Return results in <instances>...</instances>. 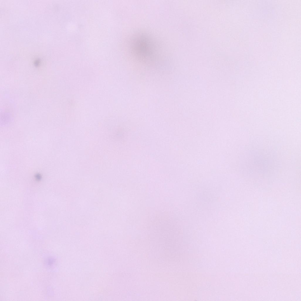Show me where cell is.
<instances>
[{
  "label": "cell",
  "mask_w": 301,
  "mask_h": 301,
  "mask_svg": "<svg viewBox=\"0 0 301 301\" xmlns=\"http://www.w3.org/2000/svg\"><path fill=\"white\" fill-rule=\"evenodd\" d=\"M153 41L147 36L143 34L136 35L130 44L132 53L141 60H153L156 57V49Z\"/></svg>",
  "instance_id": "1"
}]
</instances>
